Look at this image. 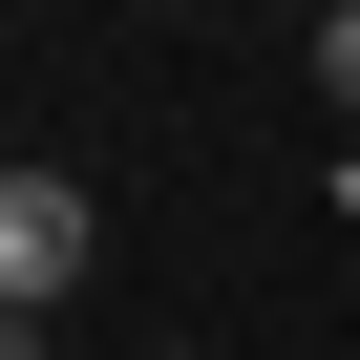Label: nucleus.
<instances>
[{"label": "nucleus", "mask_w": 360, "mask_h": 360, "mask_svg": "<svg viewBox=\"0 0 360 360\" xmlns=\"http://www.w3.org/2000/svg\"><path fill=\"white\" fill-rule=\"evenodd\" d=\"M85 255H106V212L64 191V169H0V318H64Z\"/></svg>", "instance_id": "f257e3e1"}, {"label": "nucleus", "mask_w": 360, "mask_h": 360, "mask_svg": "<svg viewBox=\"0 0 360 360\" xmlns=\"http://www.w3.org/2000/svg\"><path fill=\"white\" fill-rule=\"evenodd\" d=\"M318 191H339V233H360V148H339V169H318Z\"/></svg>", "instance_id": "7ed1b4c3"}, {"label": "nucleus", "mask_w": 360, "mask_h": 360, "mask_svg": "<svg viewBox=\"0 0 360 360\" xmlns=\"http://www.w3.org/2000/svg\"><path fill=\"white\" fill-rule=\"evenodd\" d=\"M318 106L360 127V0H318Z\"/></svg>", "instance_id": "f03ea898"}, {"label": "nucleus", "mask_w": 360, "mask_h": 360, "mask_svg": "<svg viewBox=\"0 0 360 360\" xmlns=\"http://www.w3.org/2000/svg\"><path fill=\"white\" fill-rule=\"evenodd\" d=\"M0 360H22V318H0Z\"/></svg>", "instance_id": "20e7f679"}]
</instances>
